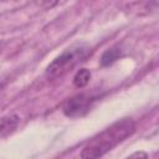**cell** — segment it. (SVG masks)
<instances>
[{
	"label": "cell",
	"instance_id": "obj_5",
	"mask_svg": "<svg viewBox=\"0 0 159 159\" xmlns=\"http://www.w3.org/2000/svg\"><path fill=\"white\" fill-rule=\"evenodd\" d=\"M17 124H19V117L15 114L0 119V134H7L12 132L17 127Z\"/></svg>",
	"mask_w": 159,
	"mask_h": 159
},
{
	"label": "cell",
	"instance_id": "obj_2",
	"mask_svg": "<svg viewBox=\"0 0 159 159\" xmlns=\"http://www.w3.org/2000/svg\"><path fill=\"white\" fill-rule=\"evenodd\" d=\"M89 52V48L83 45L73 46L71 48H67L65 52H62L60 56H57L47 67L45 71V75L47 78H57L63 76L66 72H68L71 68H73L78 62H81Z\"/></svg>",
	"mask_w": 159,
	"mask_h": 159
},
{
	"label": "cell",
	"instance_id": "obj_7",
	"mask_svg": "<svg viewBox=\"0 0 159 159\" xmlns=\"http://www.w3.org/2000/svg\"><path fill=\"white\" fill-rule=\"evenodd\" d=\"M58 1H60V0H36V4H37L40 7L47 10V9L55 7V6L58 4Z\"/></svg>",
	"mask_w": 159,
	"mask_h": 159
},
{
	"label": "cell",
	"instance_id": "obj_4",
	"mask_svg": "<svg viewBox=\"0 0 159 159\" xmlns=\"http://www.w3.org/2000/svg\"><path fill=\"white\" fill-rule=\"evenodd\" d=\"M122 56V50L117 46L114 47H111L108 50H106L101 57V65L107 67V66H111L112 63H114L119 57Z\"/></svg>",
	"mask_w": 159,
	"mask_h": 159
},
{
	"label": "cell",
	"instance_id": "obj_6",
	"mask_svg": "<svg viewBox=\"0 0 159 159\" xmlns=\"http://www.w3.org/2000/svg\"><path fill=\"white\" fill-rule=\"evenodd\" d=\"M91 80V71L87 68H81L73 77V84L78 88H82L88 84Z\"/></svg>",
	"mask_w": 159,
	"mask_h": 159
},
{
	"label": "cell",
	"instance_id": "obj_1",
	"mask_svg": "<svg viewBox=\"0 0 159 159\" xmlns=\"http://www.w3.org/2000/svg\"><path fill=\"white\" fill-rule=\"evenodd\" d=\"M135 130V124L130 118L120 119L94 137L82 150V158H99L113 149L117 144L130 137Z\"/></svg>",
	"mask_w": 159,
	"mask_h": 159
},
{
	"label": "cell",
	"instance_id": "obj_3",
	"mask_svg": "<svg viewBox=\"0 0 159 159\" xmlns=\"http://www.w3.org/2000/svg\"><path fill=\"white\" fill-rule=\"evenodd\" d=\"M96 98L93 96L88 94H77L70 99L66 101V103L62 107V112L65 116L76 118V117H82L86 113L89 112L94 103Z\"/></svg>",
	"mask_w": 159,
	"mask_h": 159
}]
</instances>
